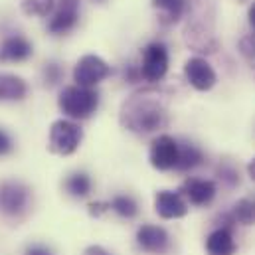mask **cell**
<instances>
[{"label": "cell", "instance_id": "obj_17", "mask_svg": "<svg viewBox=\"0 0 255 255\" xmlns=\"http://www.w3.org/2000/svg\"><path fill=\"white\" fill-rule=\"evenodd\" d=\"M28 93V85L22 77L0 73V101H20Z\"/></svg>", "mask_w": 255, "mask_h": 255}, {"label": "cell", "instance_id": "obj_31", "mask_svg": "<svg viewBox=\"0 0 255 255\" xmlns=\"http://www.w3.org/2000/svg\"><path fill=\"white\" fill-rule=\"evenodd\" d=\"M95 2H103V0H95Z\"/></svg>", "mask_w": 255, "mask_h": 255}, {"label": "cell", "instance_id": "obj_25", "mask_svg": "<svg viewBox=\"0 0 255 255\" xmlns=\"http://www.w3.org/2000/svg\"><path fill=\"white\" fill-rule=\"evenodd\" d=\"M10 150H12V138L8 136V132H6V130H2V128H0V156L8 154Z\"/></svg>", "mask_w": 255, "mask_h": 255}, {"label": "cell", "instance_id": "obj_22", "mask_svg": "<svg viewBox=\"0 0 255 255\" xmlns=\"http://www.w3.org/2000/svg\"><path fill=\"white\" fill-rule=\"evenodd\" d=\"M22 12L28 16H48L56 8V0H22Z\"/></svg>", "mask_w": 255, "mask_h": 255}, {"label": "cell", "instance_id": "obj_23", "mask_svg": "<svg viewBox=\"0 0 255 255\" xmlns=\"http://www.w3.org/2000/svg\"><path fill=\"white\" fill-rule=\"evenodd\" d=\"M240 52H242V56L248 60V64L252 65V69L255 71V34H250V36L242 38Z\"/></svg>", "mask_w": 255, "mask_h": 255}, {"label": "cell", "instance_id": "obj_18", "mask_svg": "<svg viewBox=\"0 0 255 255\" xmlns=\"http://www.w3.org/2000/svg\"><path fill=\"white\" fill-rule=\"evenodd\" d=\"M230 224H242V226H252L255 222V202L252 200H240L232 212L226 216Z\"/></svg>", "mask_w": 255, "mask_h": 255}, {"label": "cell", "instance_id": "obj_14", "mask_svg": "<svg viewBox=\"0 0 255 255\" xmlns=\"http://www.w3.org/2000/svg\"><path fill=\"white\" fill-rule=\"evenodd\" d=\"M182 192L184 196L190 200L194 206H206L216 198V184L212 180H202V178H188L182 184Z\"/></svg>", "mask_w": 255, "mask_h": 255}, {"label": "cell", "instance_id": "obj_6", "mask_svg": "<svg viewBox=\"0 0 255 255\" xmlns=\"http://www.w3.org/2000/svg\"><path fill=\"white\" fill-rule=\"evenodd\" d=\"M109 73H111V67L107 65L105 60H101L99 56L87 54L75 65L73 79H75V85L79 87H95L105 77H109Z\"/></svg>", "mask_w": 255, "mask_h": 255}, {"label": "cell", "instance_id": "obj_26", "mask_svg": "<svg viewBox=\"0 0 255 255\" xmlns=\"http://www.w3.org/2000/svg\"><path fill=\"white\" fill-rule=\"evenodd\" d=\"M26 255H54V252L46 246H30L26 250Z\"/></svg>", "mask_w": 255, "mask_h": 255}, {"label": "cell", "instance_id": "obj_24", "mask_svg": "<svg viewBox=\"0 0 255 255\" xmlns=\"http://www.w3.org/2000/svg\"><path fill=\"white\" fill-rule=\"evenodd\" d=\"M44 81L48 85H56L62 81V67L58 64H48L44 67Z\"/></svg>", "mask_w": 255, "mask_h": 255}, {"label": "cell", "instance_id": "obj_4", "mask_svg": "<svg viewBox=\"0 0 255 255\" xmlns=\"http://www.w3.org/2000/svg\"><path fill=\"white\" fill-rule=\"evenodd\" d=\"M81 138L83 130L79 125L67 119H60L50 127V150L60 156H69L79 148Z\"/></svg>", "mask_w": 255, "mask_h": 255}, {"label": "cell", "instance_id": "obj_29", "mask_svg": "<svg viewBox=\"0 0 255 255\" xmlns=\"http://www.w3.org/2000/svg\"><path fill=\"white\" fill-rule=\"evenodd\" d=\"M248 16H250V24H252V28L255 30V2L252 4V8H250V12H248Z\"/></svg>", "mask_w": 255, "mask_h": 255}, {"label": "cell", "instance_id": "obj_7", "mask_svg": "<svg viewBox=\"0 0 255 255\" xmlns=\"http://www.w3.org/2000/svg\"><path fill=\"white\" fill-rule=\"evenodd\" d=\"M148 160L156 170L176 168L178 162V142L170 134H160L150 142Z\"/></svg>", "mask_w": 255, "mask_h": 255}, {"label": "cell", "instance_id": "obj_8", "mask_svg": "<svg viewBox=\"0 0 255 255\" xmlns=\"http://www.w3.org/2000/svg\"><path fill=\"white\" fill-rule=\"evenodd\" d=\"M136 244L142 252L154 255H162L168 252L170 248V236L166 234L164 228L160 226H140L136 232Z\"/></svg>", "mask_w": 255, "mask_h": 255}, {"label": "cell", "instance_id": "obj_5", "mask_svg": "<svg viewBox=\"0 0 255 255\" xmlns=\"http://www.w3.org/2000/svg\"><path fill=\"white\" fill-rule=\"evenodd\" d=\"M168 50L160 42H152L142 52V64H140V77L148 83H158L166 71H168Z\"/></svg>", "mask_w": 255, "mask_h": 255}, {"label": "cell", "instance_id": "obj_15", "mask_svg": "<svg viewBox=\"0 0 255 255\" xmlns=\"http://www.w3.org/2000/svg\"><path fill=\"white\" fill-rule=\"evenodd\" d=\"M208 255H234L236 254V240L230 228H218L206 240Z\"/></svg>", "mask_w": 255, "mask_h": 255}, {"label": "cell", "instance_id": "obj_12", "mask_svg": "<svg viewBox=\"0 0 255 255\" xmlns=\"http://www.w3.org/2000/svg\"><path fill=\"white\" fill-rule=\"evenodd\" d=\"M154 208H156V214L164 220H176V218H184L188 214V206H186L182 194L170 190H160L156 194Z\"/></svg>", "mask_w": 255, "mask_h": 255}, {"label": "cell", "instance_id": "obj_3", "mask_svg": "<svg viewBox=\"0 0 255 255\" xmlns=\"http://www.w3.org/2000/svg\"><path fill=\"white\" fill-rule=\"evenodd\" d=\"M60 109L64 111L69 119L83 121L89 119L97 107H99V93L93 87H79V85H69L60 93L58 101Z\"/></svg>", "mask_w": 255, "mask_h": 255}, {"label": "cell", "instance_id": "obj_16", "mask_svg": "<svg viewBox=\"0 0 255 255\" xmlns=\"http://www.w3.org/2000/svg\"><path fill=\"white\" fill-rule=\"evenodd\" d=\"M150 4L158 10V20L164 26L176 24L186 12V0H150Z\"/></svg>", "mask_w": 255, "mask_h": 255}, {"label": "cell", "instance_id": "obj_20", "mask_svg": "<svg viewBox=\"0 0 255 255\" xmlns=\"http://www.w3.org/2000/svg\"><path fill=\"white\" fill-rule=\"evenodd\" d=\"M65 188L71 196L75 198H85L89 192H91V178L83 172H77V174H71L67 180H65Z\"/></svg>", "mask_w": 255, "mask_h": 255}, {"label": "cell", "instance_id": "obj_27", "mask_svg": "<svg viewBox=\"0 0 255 255\" xmlns=\"http://www.w3.org/2000/svg\"><path fill=\"white\" fill-rule=\"evenodd\" d=\"M85 255H111L109 252H105L101 246H91L85 250Z\"/></svg>", "mask_w": 255, "mask_h": 255}, {"label": "cell", "instance_id": "obj_2", "mask_svg": "<svg viewBox=\"0 0 255 255\" xmlns=\"http://www.w3.org/2000/svg\"><path fill=\"white\" fill-rule=\"evenodd\" d=\"M184 40L194 52H216V2L186 0Z\"/></svg>", "mask_w": 255, "mask_h": 255}, {"label": "cell", "instance_id": "obj_28", "mask_svg": "<svg viewBox=\"0 0 255 255\" xmlns=\"http://www.w3.org/2000/svg\"><path fill=\"white\" fill-rule=\"evenodd\" d=\"M89 208H91V214L99 216V214H101L103 210H107V208H109V204H91Z\"/></svg>", "mask_w": 255, "mask_h": 255}, {"label": "cell", "instance_id": "obj_21", "mask_svg": "<svg viewBox=\"0 0 255 255\" xmlns=\"http://www.w3.org/2000/svg\"><path fill=\"white\" fill-rule=\"evenodd\" d=\"M109 208H113L121 218H134L136 214H138V206H136V202L130 198V196H125V194H121V196H115L111 202H109Z\"/></svg>", "mask_w": 255, "mask_h": 255}, {"label": "cell", "instance_id": "obj_1", "mask_svg": "<svg viewBox=\"0 0 255 255\" xmlns=\"http://www.w3.org/2000/svg\"><path fill=\"white\" fill-rule=\"evenodd\" d=\"M168 99L162 91H136L121 107V125L138 134L164 128L168 125Z\"/></svg>", "mask_w": 255, "mask_h": 255}, {"label": "cell", "instance_id": "obj_19", "mask_svg": "<svg viewBox=\"0 0 255 255\" xmlns=\"http://www.w3.org/2000/svg\"><path fill=\"white\" fill-rule=\"evenodd\" d=\"M202 160H204V154H202V150H200L196 144H190V142L178 144V162H176V170H190L194 166H198Z\"/></svg>", "mask_w": 255, "mask_h": 255}, {"label": "cell", "instance_id": "obj_30", "mask_svg": "<svg viewBox=\"0 0 255 255\" xmlns=\"http://www.w3.org/2000/svg\"><path fill=\"white\" fill-rule=\"evenodd\" d=\"M248 172H250V176H252V178L255 180V158L252 160V162H250V166H248Z\"/></svg>", "mask_w": 255, "mask_h": 255}, {"label": "cell", "instance_id": "obj_10", "mask_svg": "<svg viewBox=\"0 0 255 255\" xmlns=\"http://www.w3.org/2000/svg\"><path fill=\"white\" fill-rule=\"evenodd\" d=\"M79 20V0H58V8L48 24L54 36L67 34Z\"/></svg>", "mask_w": 255, "mask_h": 255}, {"label": "cell", "instance_id": "obj_13", "mask_svg": "<svg viewBox=\"0 0 255 255\" xmlns=\"http://www.w3.org/2000/svg\"><path fill=\"white\" fill-rule=\"evenodd\" d=\"M32 54H34L32 44L20 34L8 36L0 42V62H4V64L6 62H24Z\"/></svg>", "mask_w": 255, "mask_h": 255}, {"label": "cell", "instance_id": "obj_9", "mask_svg": "<svg viewBox=\"0 0 255 255\" xmlns=\"http://www.w3.org/2000/svg\"><path fill=\"white\" fill-rule=\"evenodd\" d=\"M184 75H186L188 83L198 91H210L218 81L214 67L208 64L204 58H198V56L190 58L184 64Z\"/></svg>", "mask_w": 255, "mask_h": 255}, {"label": "cell", "instance_id": "obj_11", "mask_svg": "<svg viewBox=\"0 0 255 255\" xmlns=\"http://www.w3.org/2000/svg\"><path fill=\"white\" fill-rule=\"evenodd\" d=\"M28 188L20 182H4L0 186V208L8 216H18L28 206Z\"/></svg>", "mask_w": 255, "mask_h": 255}]
</instances>
